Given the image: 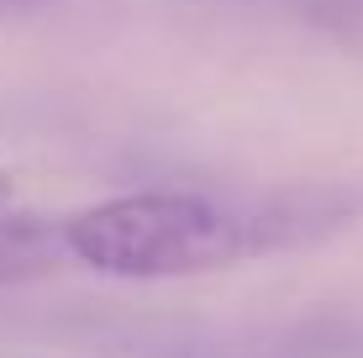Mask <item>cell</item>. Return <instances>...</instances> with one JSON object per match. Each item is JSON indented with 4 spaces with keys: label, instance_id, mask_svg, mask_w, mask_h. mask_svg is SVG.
I'll list each match as a JSON object with an SVG mask.
<instances>
[{
    "label": "cell",
    "instance_id": "cell-2",
    "mask_svg": "<svg viewBox=\"0 0 363 358\" xmlns=\"http://www.w3.org/2000/svg\"><path fill=\"white\" fill-rule=\"evenodd\" d=\"M48 0H0V16H21V11H37Z\"/></svg>",
    "mask_w": 363,
    "mask_h": 358
},
{
    "label": "cell",
    "instance_id": "cell-3",
    "mask_svg": "<svg viewBox=\"0 0 363 358\" xmlns=\"http://www.w3.org/2000/svg\"><path fill=\"white\" fill-rule=\"evenodd\" d=\"M11 201H16V179H11V174H6V169H0V211H6V206H11Z\"/></svg>",
    "mask_w": 363,
    "mask_h": 358
},
{
    "label": "cell",
    "instance_id": "cell-1",
    "mask_svg": "<svg viewBox=\"0 0 363 358\" xmlns=\"http://www.w3.org/2000/svg\"><path fill=\"white\" fill-rule=\"evenodd\" d=\"M358 221L363 169L232 190H127L64 216V248L111 279H195L316 248Z\"/></svg>",
    "mask_w": 363,
    "mask_h": 358
}]
</instances>
